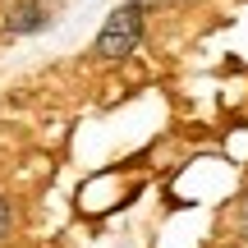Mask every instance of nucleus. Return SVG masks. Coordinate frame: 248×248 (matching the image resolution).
<instances>
[{"label": "nucleus", "instance_id": "nucleus-1", "mask_svg": "<svg viewBox=\"0 0 248 248\" xmlns=\"http://www.w3.org/2000/svg\"><path fill=\"white\" fill-rule=\"evenodd\" d=\"M138 42H142V9L129 0V5H120V9L106 14L92 51H97V60H124V55L138 51Z\"/></svg>", "mask_w": 248, "mask_h": 248}, {"label": "nucleus", "instance_id": "nucleus-2", "mask_svg": "<svg viewBox=\"0 0 248 248\" xmlns=\"http://www.w3.org/2000/svg\"><path fill=\"white\" fill-rule=\"evenodd\" d=\"M9 32H18V37H28V32H46L51 28V9L42 5V0H18L14 9H9Z\"/></svg>", "mask_w": 248, "mask_h": 248}, {"label": "nucleus", "instance_id": "nucleus-3", "mask_svg": "<svg viewBox=\"0 0 248 248\" xmlns=\"http://www.w3.org/2000/svg\"><path fill=\"white\" fill-rule=\"evenodd\" d=\"M5 234H9V202L0 198V239H5Z\"/></svg>", "mask_w": 248, "mask_h": 248}, {"label": "nucleus", "instance_id": "nucleus-4", "mask_svg": "<svg viewBox=\"0 0 248 248\" xmlns=\"http://www.w3.org/2000/svg\"><path fill=\"white\" fill-rule=\"evenodd\" d=\"M239 234L248 239V198H244V207H239Z\"/></svg>", "mask_w": 248, "mask_h": 248}, {"label": "nucleus", "instance_id": "nucleus-5", "mask_svg": "<svg viewBox=\"0 0 248 248\" xmlns=\"http://www.w3.org/2000/svg\"><path fill=\"white\" fill-rule=\"evenodd\" d=\"M138 9H147V5H184V0H133Z\"/></svg>", "mask_w": 248, "mask_h": 248}]
</instances>
